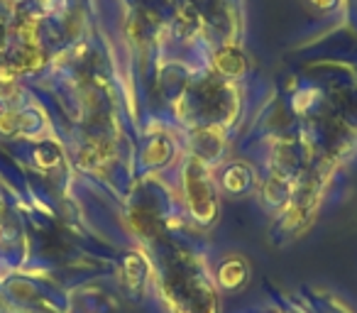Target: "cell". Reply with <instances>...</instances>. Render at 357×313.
I'll return each mask as SVG.
<instances>
[{"label": "cell", "instance_id": "obj_1", "mask_svg": "<svg viewBox=\"0 0 357 313\" xmlns=\"http://www.w3.org/2000/svg\"><path fill=\"white\" fill-rule=\"evenodd\" d=\"M184 184H186V196H189V206L194 211V215L204 223H211L215 218V196L208 186V179H206V171L201 167L199 160H194L186 169L184 176Z\"/></svg>", "mask_w": 357, "mask_h": 313}, {"label": "cell", "instance_id": "obj_2", "mask_svg": "<svg viewBox=\"0 0 357 313\" xmlns=\"http://www.w3.org/2000/svg\"><path fill=\"white\" fill-rule=\"evenodd\" d=\"M215 69H218V74L228 76V79H240V76L248 71V59H245V54L238 49V47L233 45H225L220 47L218 52H215Z\"/></svg>", "mask_w": 357, "mask_h": 313}, {"label": "cell", "instance_id": "obj_3", "mask_svg": "<svg viewBox=\"0 0 357 313\" xmlns=\"http://www.w3.org/2000/svg\"><path fill=\"white\" fill-rule=\"evenodd\" d=\"M196 144H199L201 160H211L220 152L223 147V130L215 128V125H208V128L199 130L196 132Z\"/></svg>", "mask_w": 357, "mask_h": 313}, {"label": "cell", "instance_id": "obj_4", "mask_svg": "<svg viewBox=\"0 0 357 313\" xmlns=\"http://www.w3.org/2000/svg\"><path fill=\"white\" fill-rule=\"evenodd\" d=\"M169 154H172V144H169L167 137H157L144 147L142 152V162L144 165H162V162L169 160Z\"/></svg>", "mask_w": 357, "mask_h": 313}, {"label": "cell", "instance_id": "obj_5", "mask_svg": "<svg viewBox=\"0 0 357 313\" xmlns=\"http://www.w3.org/2000/svg\"><path fill=\"white\" fill-rule=\"evenodd\" d=\"M248 181H250V171H248V167L235 165V167H230V169L225 171V189L233 191V194H238V191H243L245 186H248Z\"/></svg>", "mask_w": 357, "mask_h": 313}, {"label": "cell", "instance_id": "obj_6", "mask_svg": "<svg viewBox=\"0 0 357 313\" xmlns=\"http://www.w3.org/2000/svg\"><path fill=\"white\" fill-rule=\"evenodd\" d=\"M240 269H243V262L240 259H230V262H225L223 267H220V282L225 284V287H238L240 282H243V277H240Z\"/></svg>", "mask_w": 357, "mask_h": 313}, {"label": "cell", "instance_id": "obj_7", "mask_svg": "<svg viewBox=\"0 0 357 313\" xmlns=\"http://www.w3.org/2000/svg\"><path fill=\"white\" fill-rule=\"evenodd\" d=\"M17 128H20V118H17V115H13V113L0 115V132L13 135V132H17Z\"/></svg>", "mask_w": 357, "mask_h": 313}, {"label": "cell", "instance_id": "obj_8", "mask_svg": "<svg viewBox=\"0 0 357 313\" xmlns=\"http://www.w3.org/2000/svg\"><path fill=\"white\" fill-rule=\"evenodd\" d=\"M311 3H313L316 8H321V10H331V8L335 6L337 0H311Z\"/></svg>", "mask_w": 357, "mask_h": 313}]
</instances>
